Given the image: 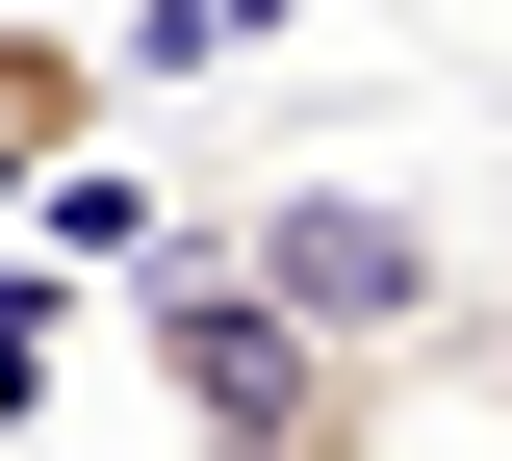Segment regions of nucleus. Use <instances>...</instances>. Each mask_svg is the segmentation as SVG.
<instances>
[{
  "mask_svg": "<svg viewBox=\"0 0 512 461\" xmlns=\"http://www.w3.org/2000/svg\"><path fill=\"white\" fill-rule=\"evenodd\" d=\"M436 385H487V410H512V308H461V333H436Z\"/></svg>",
  "mask_w": 512,
  "mask_h": 461,
  "instance_id": "obj_4",
  "label": "nucleus"
},
{
  "mask_svg": "<svg viewBox=\"0 0 512 461\" xmlns=\"http://www.w3.org/2000/svg\"><path fill=\"white\" fill-rule=\"evenodd\" d=\"M205 26H308V0H205Z\"/></svg>",
  "mask_w": 512,
  "mask_h": 461,
  "instance_id": "obj_5",
  "label": "nucleus"
},
{
  "mask_svg": "<svg viewBox=\"0 0 512 461\" xmlns=\"http://www.w3.org/2000/svg\"><path fill=\"white\" fill-rule=\"evenodd\" d=\"M103 129H128V77L77 52L52 0H0V231H26V205H52L77 154H103Z\"/></svg>",
  "mask_w": 512,
  "mask_h": 461,
  "instance_id": "obj_3",
  "label": "nucleus"
},
{
  "mask_svg": "<svg viewBox=\"0 0 512 461\" xmlns=\"http://www.w3.org/2000/svg\"><path fill=\"white\" fill-rule=\"evenodd\" d=\"M205 257H256L308 333H359V359H410V385H436V333H461V257H436V231H410L384 180H256Z\"/></svg>",
  "mask_w": 512,
  "mask_h": 461,
  "instance_id": "obj_2",
  "label": "nucleus"
},
{
  "mask_svg": "<svg viewBox=\"0 0 512 461\" xmlns=\"http://www.w3.org/2000/svg\"><path fill=\"white\" fill-rule=\"evenodd\" d=\"M128 359H154V410H180L205 461H384V436H410V359L308 333L256 257H154V282H128Z\"/></svg>",
  "mask_w": 512,
  "mask_h": 461,
  "instance_id": "obj_1",
  "label": "nucleus"
}]
</instances>
